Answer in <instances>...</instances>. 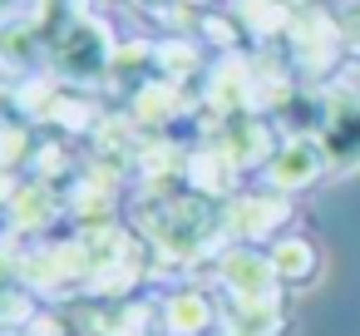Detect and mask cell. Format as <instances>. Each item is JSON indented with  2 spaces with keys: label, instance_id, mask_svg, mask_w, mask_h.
<instances>
[{
  "label": "cell",
  "instance_id": "6da1fadb",
  "mask_svg": "<svg viewBox=\"0 0 360 336\" xmlns=\"http://www.w3.org/2000/svg\"><path fill=\"white\" fill-rule=\"evenodd\" d=\"M222 282L232 287L237 301H276V267H271V252H257V247H237L227 262H222Z\"/></svg>",
  "mask_w": 360,
  "mask_h": 336
},
{
  "label": "cell",
  "instance_id": "7a4b0ae2",
  "mask_svg": "<svg viewBox=\"0 0 360 336\" xmlns=\"http://www.w3.org/2000/svg\"><path fill=\"white\" fill-rule=\"evenodd\" d=\"M321 173H326V149H321L316 139H291V144L271 158V168H266V178H271V188H276V193L311 188Z\"/></svg>",
  "mask_w": 360,
  "mask_h": 336
},
{
  "label": "cell",
  "instance_id": "3957f363",
  "mask_svg": "<svg viewBox=\"0 0 360 336\" xmlns=\"http://www.w3.org/2000/svg\"><path fill=\"white\" fill-rule=\"evenodd\" d=\"M212 326V301L202 292H178L168 301V331L173 336H202Z\"/></svg>",
  "mask_w": 360,
  "mask_h": 336
},
{
  "label": "cell",
  "instance_id": "277c9868",
  "mask_svg": "<svg viewBox=\"0 0 360 336\" xmlns=\"http://www.w3.org/2000/svg\"><path fill=\"white\" fill-rule=\"evenodd\" d=\"M271 267H276L281 282H311V272H316V247H311L306 237H281V242H271Z\"/></svg>",
  "mask_w": 360,
  "mask_h": 336
},
{
  "label": "cell",
  "instance_id": "5b68a950",
  "mask_svg": "<svg viewBox=\"0 0 360 336\" xmlns=\"http://www.w3.org/2000/svg\"><path fill=\"white\" fill-rule=\"evenodd\" d=\"M281 306L276 301H237L232 306V331L237 336H281Z\"/></svg>",
  "mask_w": 360,
  "mask_h": 336
},
{
  "label": "cell",
  "instance_id": "8992f818",
  "mask_svg": "<svg viewBox=\"0 0 360 336\" xmlns=\"http://www.w3.org/2000/svg\"><path fill=\"white\" fill-rule=\"evenodd\" d=\"M286 203L281 198H252V203H242V213H237V228L247 232V237H266L271 228H281L286 223Z\"/></svg>",
  "mask_w": 360,
  "mask_h": 336
},
{
  "label": "cell",
  "instance_id": "52a82bcc",
  "mask_svg": "<svg viewBox=\"0 0 360 336\" xmlns=\"http://www.w3.org/2000/svg\"><path fill=\"white\" fill-rule=\"evenodd\" d=\"M198 6H207V0H198Z\"/></svg>",
  "mask_w": 360,
  "mask_h": 336
}]
</instances>
